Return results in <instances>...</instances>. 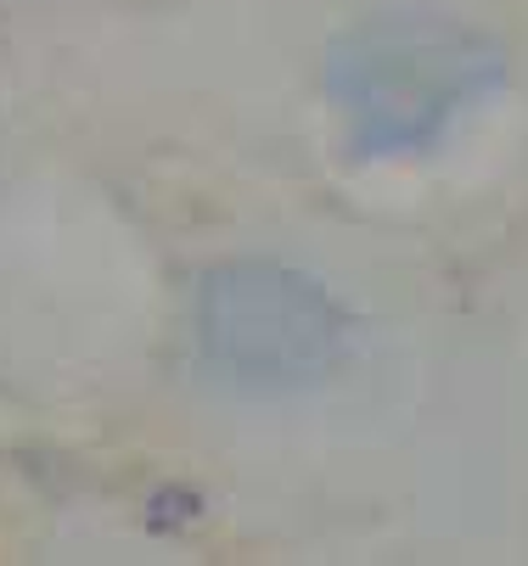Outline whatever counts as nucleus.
Wrapping results in <instances>:
<instances>
[{"label":"nucleus","instance_id":"nucleus-1","mask_svg":"<svg viewBox=\"0 0 528 566\" xmlns=\"http://www.w3.org/2000/svg\"><path fill=\"white\" fill-rule=\"evenodd\" d=\"M500 78L506 51L484 29L422 7L371 12L327 51V96L360 157L433 151Z\"/></svg>","mask_w":528,"mask_h":566},{"label":"nucleus","instance_id":"nucleus-2","mask_svg":"<svg viewBox=\"0 0 528 566\" xmlns=\"http://www.w3.org/2000/svg\"><path fill=\"white\" fill-rule=\"evenodd\" d=\"M203 365L237 392H304L349 348V314L327 281L281 259H231L203 275L191 303Z\"/></svg>","mask_w":528,"mask_h":566}]
</instances>
